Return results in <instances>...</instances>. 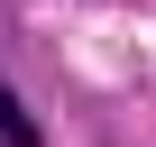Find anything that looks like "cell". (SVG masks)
<instances>
[{
    "mask_svg": "<svg viewBox=\"0 0 156 147\" xmlns=\"http://www.w3.org/2000/svg\"><path fill=\"white\" fill-rule=\"evenodd\" d=\"M0 138H9V147H37V120L19 110V92H9V83H0Z\"/></svg>",
    "mask_w": 156,
    "mask_h": 147,
    "instance_id": "obj_1",
    "label": "cell"
}]
</instances>
